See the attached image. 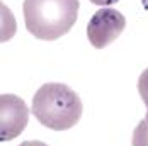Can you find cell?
Returning a JSON list of instances; mask_svg holds the SVG:
<instances>
[{"label":"cell","instance_id":"6da1fadb","mask_svg":"<svg viewBox=\"0 0 148 146\" xmlns=\"http://www.w3.org/2000/svg\"><path fill=\"white\" fill-rule=\"evenodd\" d=\"M82 100L65 83H45L32 97V114L48 129H72L82 117Z\"/></svg>","mask_w":148,"mask_h":146},{"label":"cell","instance_id":"7a4b0ae2","mask_svg":"<svg viewBox=\"0 0 148 146\" xmlns=\"http://www.w3.org/2000/svg\"><path fill=\"white\" fill-rule=\"evenodd\" d=\"M78 7V0H24L26 29L43 41L60 39L77 22Z\"/></svg>","mask_w":148,"mask_h":146},{"label":"cell","instance_id":"3957f363","mask_svg":"<svg viewBox=\"0 0 148 146\" xmlns=\"http://www.w3.org/2000/svg\"><path fill=\"white\" fill-rule=\"evenodd\" d=\"M124 27H126V19L119 10L111 7H102L92 15V19L87 24L89 43L97 49H102L114 43L124 31Z\"/></svg>","mask_w":148,"mask_h":146},{"label":"cell","instance_id":"277c9868","mask_svg":"<svg viewBox=\"0 0 148 146\" xmlns=\"http://www.w3.org/2000/svg\"><path fill=\"white\" fill-rule=\"evenodd\" d=\"M29 119V109L21 97L3 93L0 97V139L10 141L24 131Z\"/></svg>","mask_w":148,"mask_h":146},{"label":"cell","instance_id":"5b68a950","mask_svg":"<svg viewBox=\"0 0 148 146\" xmlns=\"http://www.w3.org/2000/svg\"><path fill=\"white\" fill-rule=\"evenodd\" d=\"M131 146H148V121L143 119L138 122V126L133 131Z\"/></svg>","mask_w":148,"mask_h":146},{"label":"cell","instance_id":"8992f818","mask_svg":"<svg viewBox=\"0 0 148 146\" xmlns=\"http://www.w3.org/2000/svg\"><path fill=\"white\" fill-rule=\"evenodd\" d=\"M138 92H140V97H141L143 104L147 105V116H145V119L148 121V68L143 70V73L138 78Z\"/></svg>","mask_w":148,"mask_h":146},{"label":"cell","instance_id":"52a82bcc","mask_svg":"<svg viewBox=\"0 0 148 146\" xmlns=\"http://www.w3.org/2000/svg\"><path fill=\"white\" fill-rule=\"evenodd\" d=\"M92 3H95V5H101V7H107V5H112V3H116L119 0H89Z\"/></svg>","mask_w":148,"mask_h":146},{"label":"cell","instance_id":"ba28073f","mask_svg":"<svg viewBox=\"0 0 148 146\" xmlns=\"http://www.w3.org/2000/svg\"><path fill=\"white\" fill-rule=\"evenodd\" d=\"M19 146H48V145L43 143V141H24V143H21Z\"/></svg>","mask_w":148,"mask_h":146},{"label":"cell","instance_id":"9c48e42d","mask_svg":"<svg viewBox=\"0 0 148 146\" xmlns=\"http://www.w3.org/2000/svg\"><path fill=\"white\" fill-rule=\"evenodd\" d=\"M141 3H143V7H145V9H148V0H141Z\"/></svg>","mask_w":148,"mask_h":146}]
</instances>
